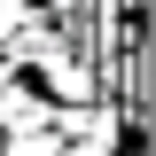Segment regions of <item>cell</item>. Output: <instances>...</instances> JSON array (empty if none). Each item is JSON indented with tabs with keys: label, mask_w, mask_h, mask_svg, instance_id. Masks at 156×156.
<instances>
[{
	"label": "cell",
	"mask_w": 156,
	"mask_h": 156,
	"mask_svg": "<svg viewBox=\"0 0 156 156\" xmlns=\"http://www.w3.org/2000/svg\"><path fill=\"white\" fill-rule=\"evenodd\" d=\"M55 140L62 148H125V117L117 101H78V109H55Z\"/></svg>",
	"instance_id": "1"
},
{
	"label": "cell",
	"mask_w": 156,
	"mask_h": 156,
	"mask_svg": "<svg viewBox=\"0 0 156 156\" xmlns=\"http://www.w3.org/2000/svg\"><path fill=\"white\" fill-rule=\"evenodd\" d=\"M0 156H62V140H55V109L23 117V125H0Z\"/></svg>",
	"instance_id": "2"
}]
</instances>
